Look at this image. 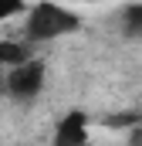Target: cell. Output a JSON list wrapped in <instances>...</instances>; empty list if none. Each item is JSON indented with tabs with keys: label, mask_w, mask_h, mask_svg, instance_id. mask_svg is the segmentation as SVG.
Returning <instances> with one entry per match:
<instances>
[{
	"label": "cell",
	"mask_w": 142,
	"mask_h": 146,
	"mask_svg": "<svg viewBox=\"0 0 142 146\" xmlns=\"http://www.w3.org/2000/svg\"><path fill=\"white\" fill-rule=\"evenodd\" d=\"M74 31H81V14L58 0H37L24 10V41L31 44H51Z\"/></svg>",
	"instance_id": "cell-1"
},
{
	"label": "cell",
	"mask_w": 142,
	"mask_h": 146,
	"mask_svg": "<svg viewBox=\"0 0 142 146\" xmlns=\"http://www.w3.org/2000/svg\"><path fill=\"white\" fill-rule=\"evenodd\" d=\"M0 82H3V92L10 95V102H17V106H31L37 95L44 92L47 68H44V61H41V58H27V61H20V65L7 68Z\"/></svg>",
	"instance_id": "cell-2"
},
{
	"label": "cell",
	"mask_w": 142,
	"mask_h": 146,
	"mask_svg": "<svg viewBox=\"0 0 142 146\" xmlns=\"http://www.w3.org/2000/svg\"><path fill=\"white\" fill-rule=\"evenodd\" d=\"M91 139V122H88V112L85 109H71L58 119L54 126V136L51 146H85Z\"/></svg>",
	"instance_id": "cell-3"
},
{
	"label": "cell",
	"mask_w": 142,
	"mask_h": 146,
	"mask_svg": "<svg viewBox=\"0 0 142 146\" xmlns=\"http://www.w3.org/2000/svg\"><path fill=\"white\" fill-rule=\"evenodd\" d=\"M27 58H34L31 41H0V68L3 72L20 65V61H27Z\"/></svg>",
	"instance_id": "cell-4"
},
{
	"label": "cell",
	"mask_w": 142,
	"mask_h": 146,
	"mask_svg": "<svg viewBox=\"0 0 142 146\" xmlns=\"http://www.w3.org/2000/svg\"><path fill=\"white\" fill-rule=\"evenodd\" d=\"M122 34L129 41H142V0H132L122 7Z\"/></svg>",
	"instance_id": "cell-5"
},
{
	"label": "cell",
	"mask_w": 142,
	"mask_h": 146,
	"mask_svg": "<svg viewBox=\"0 0 142 146\" xmlns=\"http://www.w3.org/2000/svg\"><path fill=\"white\" fill-rule=\"evenodd\" d=\"M24 10H27V0H0V24L17 17V14H24Z\"/></svg>",
	"instance_id": "cell-6"
},
{
	"label": "cell",
	"mask_w": 142,
	"mask_h": 146,
	"mask_svg": "<svg viewBox=\"0 0 142 146\" xmlns=\"http://www.w3.org/2000/svg\"><path fill=\"white\" fill-rule=\"evenodd\" d=\"M85 146H108V143H91V139H88V143H85Z\"/></svg>",
	"instance_id": "cell-7"
}]
</instances>
